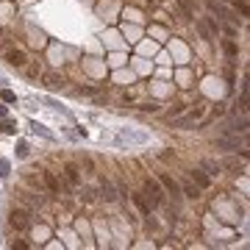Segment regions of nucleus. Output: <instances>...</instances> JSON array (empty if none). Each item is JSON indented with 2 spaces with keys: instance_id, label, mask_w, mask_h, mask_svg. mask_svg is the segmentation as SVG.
<instances>
[{
  "instance_id": "13",
  "label": "nucleus",
  "mask_w": 250,
  "mask_h": 250,
  "mask_svg": "<svg viewBox=\"0 0 250 250\" xmlns=\"http://www.w3.org/2000/svg\"><path fill=\"white\" fill-rule=\"evenodd\" d=\"M189 178L195 181L200 189H208V178H206V172H203V170H192V172H189Z\"/></svg>"
},
{
  "instance_id": "9",
  "label": "nucleus",
  "mask_w": 250,
  "mask_h": 250,
  "mask_svg": "<svg viewBox=\"0 0 250 250\" xmlns=\"http://www.w3.org/2000/svg\"><path fill=\"white\" fill-rule=\"evenodd\" d=\"M181 195H187V197H192V200H197V197H200V187H197V184H192V181H184V184H181Z\"/></svg>"
},
{
  "instance_id": "3",
  "label": "nucleus",
  "mask_w": 250,
  "mask_h": 250,
  "mask_svg": "<svg viewBox=\"0 0 250 250\" xmlns=\"http://www.w3.org/2000/svg\"><path fill=\"white\" fill-rule=\"evenodd\" d=\"M159 181H161V187H164V189H167V192L172 195V200H175V203H178L181 197H184V195H181V184H178L175 178H172V175H167V172H161V175H159Z\"/></svg>"
},
{
  "instance_id": "20",
  "label": "nucleus",
  "mask_w": 250,
  "mask_h": 250,
  "mask_svg": "<svg viewBox=\"0 0 250 250\" xmlns=\"http://www.w3.org/2000/svg\"><path fill=\"white\" fill-rule=\"evenodd\" d=\"M83 200L92 203V200H95V189H83Z\"/></svg>"
},
{
  "instance_id": "15",
  "label": "nucleus",
  "mask_w": 250,
  "mask_h": 250,
  "mask_svg": "<svg viewBox=\"0 0 250 250\" xmlns=\"http://www.w3.org/2000/svg\"><path fill=\"white\" fill-rule=\"evenodd\" d=\"M197 25V31H200V36H203V39H211V28L206 25V22H195Z\"/></svg>"
},
{
  "instance_id": "7",
  "label": "nucleus",
  "mask_w": 250,
  "mask_h": 250,
  "mask_svg": "<svg viewBox=\"0 0 250 250\" xmlns=\"http://www.w3.org/2000/svg\"><path fill=\"white\" fill-rule=\"evenodd\" d=\"M206 9L211 11V14H217V17H223V20H236V17H231V11L225 9V6H220V3H214V0H208Z\"/></svg>"
},
{
  "instance_id": "16",
  "label": "nucleus",
  "mask_w": 250,
  "mask_h": 250,
  "mask_svg": "<svg viewBox=\"0 0 250 250\" xmlns=\"http://www.w3.org/2000/svg\"><path fill=\"white\" fill-rule=\"evenodd\" d=\"M203 170H208L211 175H217V172H220V164H214V161H208V159H206V161H203Z\"/></svg>"
},
{
  "instance_id": "5",
  "label": "nucleus",
  "mask_w": 250,
  "mask_h": 250,
  "mask_svg": "<svg viewBox=\"0 0 250 250\" xmlns=\"http://www.w3.org/2000/svg\"><path fill=\"white\" fill-rule=\"evenodd\" d=\"M220 150H239V136H217Z\"/></svg>"
},
{
  "instance_id": "4",
  "label": "nucleus",
  "mask_w": 250,
  "mask_h": 250,
  "mask_svg": "<svg viewBox=\"0 0 250 250\" xmlns=\"http://www.w3.org/2000/svg\"><path fill=\"white\" fill-rule=\"evenodd\" d=\"M64 181H67L70 187H81V170H78V164H72V161H67V164H64Z\"/></svg>"
},
{
  "instance_id": "18",
  "label": "nucleus",
  "mask_w": 250,
  "mask_h": 250,
  "mask_svg": "<svg viewBox=\"0 0 250 250\" xmlns=\"http://www.w3.org/2000/svg\"><path fill=\"white\" fill-rule=\"evenodd\" d=\"M225 53H228V56H236L239 50H236V45H233V42H225Z\"/></svg>"
},
{
  "instance_id": "12",
  "label": "nucleus",
  "mask_w": 250,
  "mask_h": 250,
  "mask_svg": "<svg viewBox=\"0 0 250 250\" xmlns=\"http://www.w3.org/2000/svg\"><path fill=\"white\" fill-rule=\"evenodd\" d=\"M6 62L14 64V67H22L25 64V53L22 50H6Z\"/></svg>"
},
{
  "instance_id": "6",
  "label": "nucleus",
  "mask_w": 250,
  "mask_h": 250,
  "mask_svg": "<svg viewBox=\"0 0 250 250\" xmlns=\"http://www.w3.org/2000/svg\"><path fill=\"white\" fill-rule=\"evenodd\" d=\"M42 181H45V187H47V192H50V195H59V192H62V184L56 181V175H53V172L42 170Z\"/></svg>"
},
{
  "instance_id": "14",
  "label": "nucleus",
  "mask_w": 250,
  "mask_h": 250,
  "mask_svg": "<svg viewBox=\"0 0 250 250\" xmlns=\"http://www.w3.org/2000/svg\"><path fill=\"white\" fill-rule=\"evenodd\" d=\"M181 3V9H184V14H187V20L195 17V11H192V0H178Z\"/></svg>"
},
{
  "instance_id": "11",
  "label": "nucleus",
  "mask_w": 250,
  "mask_h": 250,
  "mask_svg": "<svg viewBox=\"0 0 250 250\" xmlns=\"http://www.w3.org/2000/svg\"><path fill=\"white\" fill-rule=\"evenodd\" d=\"M131 197H134L136 208H139V211H142L145 217H150V208H153V206L147 203V200H145V195H142V192H136V195H131Z\"/></svg>"
},
{
  "instance_id": "10",
  "label": "nucleus",
  "mask_w": 250,
  "mask_h": 250,
  "mask_svg": "<svg viewBox=\"0 0 250 250\" xmlns=\"http://www.w3.org/2000/svg\"><path fill=\"white\" fill-rule=\"evenodd\" d=\"M100 192H103V197H106L108 203H114L117 200V189L111 187V181H106V178L100 181Z\"/></svg>"
},
{
  "instance_id": "22",
  "label": "nucleus",
  "mask_w": 250,
  "mask_h": 250,
  "mask_svg": "<svg viewBox=\"0 0 250 250\" xmlns=\"http://www.w3.org/2000/svg\"><path fill=\"white\" fill-rule=\"evenodd\" d=\"M159 3H164V0H159Z\"/></svg>"
},
{
  "instance_id": "8",
  "label": "nucleus",
  "mask_w": 250,
  "mask_h": 250,
  "mask_svg": "<svg viewBox=\"0 0 250 250\" xmlns=\"http://www.w3.org/2000/svg\"><path fill=\"white\" fill-rule=\"evenodd\" d=\"M42 81H45V86H47V89H62L64 83H67V81H64L62 75H56V72H47V75H45Z\"/></svg>"
},
{
  "instance_id": "1",
  "label": "nucleus",
  "mask_w": 250,
  "mask_h": 250,
  "mask_svg": "<svg viewBox=\"0 0 250 250\" xmlns=\"http://www.w3.org/2000/svg\"><path fill=\"white\" fill-rule=\"evenodd\" d=\"M9 225L14 231H28V228H31V214H28L25 208H11Z\"/></svg>"
},
{
  "instance_id": "17",
  "label": "nucleus",
  "mask_w": 250,
  "mask_h": 250,
  "mask_svg": "<svg viewBox=\"0 0 250 250\" xmlns=\"http://www.w3.org/2000/svg\"><path fill=\"white\" fill-rule=\"evenodd\" d=\"M139 108H142V111H159V103H139Z\"/></svg>"
},
{
  "instance_id": "19",
  "label": "nucleus",
  "mask_w": 250,
  "mask_h": 250,
  "mask_svg": "<svg viewBox=\"0 0 250 250\" xmlns=\"http://www.w3.org/2000/svg\"><path fill=\"white\" fill-rule=\"evenodd\" d=\"M236 9L242 11V17H248V3L245 0H236Z\"/></svg>"
},
{
  "instance_id": "21",
  "label": "nucleus",
  "mask_w": 250,
  "mask_h": 250,
  "mask_svg": "<svg viewBox=\"0 0 250 250\" xmlns=\"http://www.w3.org/2000/svg\"><path fill=\"white\" fill-rule=\"evenodd\" d=\"M159 159H161V161H170V159H175V153H170V150H164V153H161V156H159Z\"/></svg>"
},
{
  "instance_id": "2",
  "label": "nucleus",
  "mask_w": 250,
  "mask_h": 250,
  "mask_svg": "<svg viewBox=\"0 0 250 250\" xmlns=\"http://www.w3.org/2000/svg\"><path fill=\"white\" fill-rule=\"evenodd\" d=\"M145 195H150V206H161L164 203V187L159 181L145 178Z\"/></svg>"
}]
</instances>
